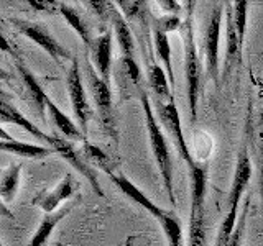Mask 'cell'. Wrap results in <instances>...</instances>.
Segmentation results:
<instances>
[{"label":"cell","mask_w":263,"mask_h":246,"mask_svg":"<svg viewBox=\"0 0 263 246\" xmlns=\"http://www.w3.org/2000/svg\"><path fill=\"white\" fill-rule=\"evenodd\" d=\"M0 118H2V123H13V125H18L25 131H28L30 135L41 139V141H45V143L51 141V136L43 133V131H41L36 125H33L27 117H23V115L18 112V109L13 107L7 98H4L2 104H0Z\"/></svg>","instance_id":"cell-17"},{"label":"cell","mask_w":263,"mask_h":246,"mask_svg":"<svg viewBox=\"0 0 263 246\" xmlns=\"http://www.w3.org/2000/svg\"><path fill=\"white\" fill-rule=\"evenodd\" d=\"M90 59H92L97 74L105 84L110 86V71H112V33L104 31L102 35L92 39L89 46Z\"/></svg>","instance_id":"cell-13"},{"label":"cell","mask_w":263,"mask_h":246,"mask_svg":"<svg viewBox=\"0 0 263 246\" xmlns=\"http://www.w3.org/2000/svg\"><path fill=\"white\" fill-rule=\"evenodd\" d=\"M123 243H125V241H123ZM123 243H119V244H117V246H123Z\"/></svg>","instance_id":"cell-37"},{"label":"cell","mask_w":263,"mask_h":246,"mask_svg":"<svg viewBox=\"0 0 263 246\" xmlns=\"http://www.w3.org/2000/svg\"><path fill=\"white\" fill-rule=\"evenodd\" d=\"M234 5V23L238 33V39H240V46L243 48L245 41V28H247V0H235L232 2Z\"/></svg>","instance_id":"cell-30"},{"label":"cell","mask_w":263,"mask_h":246,"mask_svg":"<svg viewBox=\"0 0 263 246\" xmlns=\"http://www.w3.org/2000/svg\"><path fill=\"white\" fill-rule=\"evenodd\" d=\"M86 77H87L89 90L94 97V104L97 107L99 118H101V123L104 125L105 133L112 138V141L115 143V146H117L119 145V128H117V120H115L110 86L105 84V82L101 79V76L94 72L90 59H86Z\"/></svg>","instance_id":"cell-5"},{"label":"cell","mask_w":263,"mask_h":246,"mask_svg":"<svg viewBox=\"0 0 263 246\" xmlns=\"http://www.w3.org/2000/svg\"><path fill=\"white\" fill-rule=\"evenodd\" d=\"M250 177H252V161H250L249 148H247V145H243L242 150L238 151V156H237V164H235L232 186H230V192H229V197H227L229 209L238 207V203H240V199H242V195L245 192V189L250 182Z\"/></svg>","instance_id":"cell-11"},{"label":"cell","mask_w":263,"mask_h":246,"mask_svg":"<svg viewBox=\"0 0 263 246\" xmlns=\"http://www.w3.org/2000/svg\"><path fill=\"white\" fill-rule=\"evenodd\" d=\"M226 33H227V41H226V63H224V72H222V79L227 80L230 69L234 68V64L240 66L242 59V46L240 39H238V33L234 23V5L232 2H226Z\"/></svg>","instance_id":"cell-14"},{"label":"cell","mask_w":263,"mask_h":246,"mask_svg":"<svg viewBox=\"0 0 263 246\" xmlns=\"http://www.w3.org/2000/svg\"><path fill=\"white\" fill-rule=\"evenodd\" d=\"M237 212H238V207L229 209L226 218L222 220V223H220L219 233H217V238H216V244H214V246H229L230 236H232L234 228L237 225V218H238Z\"/></svg>","instance_id":"cell-28"},{"label":"cell","mask_w":263,"mask_h":246,"mask_svg":"<svg viewBox=\"0 0 263 246\" xmlns=\"http://www.w3.org/2000/svg\"><path fill=\"white\" fill-rule=\"evenodd\" d=\"M28 4L35 8L36 12H46V13H54L56 10H60L58 2H51V0H28Z\"/></svg>","instance_id":"cell-34"},{"label":"cell","mask_w":263,"mask_h":246,"mask_svg":"<svg viewBox=\"0 0 263 246\" xmlns=\"http://www.w3.org/2000/svg\"><path fill=\"white\" fill-rule=\"evenodd\" d=\"M153 48L156 51V56L164 64V71H166L170 77V84L175 87V72H173V64H171V46H170L168 33L161 31L156 27H153Z\"/></svg>","instance_id":"cell-23"},{"label":"cell","mask_w":263,"mask_h":246,"mask_svg":"<svg viewBox=\"0 0 263 246\" xmlns=\"http://www.w3.org/2000/svg\"><path fill=\"white\" fill-rule=\"evenodd\" d=\"M255 148H257V158H258V171H260V195H261V205H263V107L258 113L257 127H255Z\"/></svg>","instance_id":"cell-29"},{"label":"cell","mask_w":263,"mask_h":246,"mask_svg":"<svg viewBox=\"0 0 263 246\" xmlns=\"http://www.w3.org/2000/svg\"><path fill=\"white\" fill-rule=\"evenodd\" d=\"M249 203H250V197L247 195L243 202V210L240 213V217L237 218V225L234 228L232 236H230L229 246H242V240L245 235V225H247V213H249Z\"/></svg>","instance_id":"cell-31"},{"label":"cell","mask_w":263,"mask_h":246,"mask_svg":"<svg viewBox=\"0 0 263 246\" xmlns=\"http://www.w3.org/2000/svg\"><path fill=\"white\" fill-rule=\"evenodd\" d=\"M158 5L164 12H168V15H178L181 10V5H179V2H176V0H160Z\"/></svg>","instance_id":"cell-35"},{"label":"cell","mask_w":263,"mask_h":246,"mask_svg":"<svg viewBox=\"0 0 263 246\" xmlns=\"http://www.w3.org/2000/svg\"><path fill=\"white\" fill-rule=\"evenodd\" d=\"M170 77L166 71H163L158 64L155 63L153 54L150 53V59H148V84L153 89V92L161 102H170L171 98H175L171 94Z\"/></svg>","instance_id":"cell-19"},{"label":"cell","mask_w":263,"mask_h":246,"mask_svg":"<svg viewBox=\"0 0 263 246\" xmlns=\"http://www.w3.org/2000/svg\"><path fill=\"white\" fill-rule=\"evenodd\" d=\"M112 27L115 31V36H117V41L120 45V51L122 56L125 57H134V36H132V30L128 28V23L125 20V16L120 15L119 10H115L112 15Z\"/></svg>","instance_id":"cell-21"},{"label":"cell","mask_w":263,"mask_h":246,"mask_svg":"<svg viewBox=\"0 0 263 246\" xmlns=\"http://www.w3.org/2000/svg\"><path fill=\"white\" fill-rule=\"evenodd\" d=\"M158 107V115H160V121L170 131V135L176 139L178 150L181 153V158H183L189 166H193L194 159L191 158V153H189V148L186 145V138L183 135V127H181V120H179V113H178V107L175 104V98H171L170 102H161L158 100L156 104Z\"/></svg>","instance_id":"cell-10"},{"label":"cell","mask_w":263,"mask_h":246,"mask_svg":"<svg viewBox=\"0 0 263 246\" xmlns=\"http://www.w3.org/2000/svg\"><path fill=\"white\" fill-rule=\"evenodd\" d=\"M10 23L22 33V35L30 38L31 41H35L41 49H45L60 66L63 59H71V53L51 35V31H49L43 23L28 22L22 18H10Z\"/></svg>","instance_id":"cell-6"},{"label":"cell","mask_w":263,"mask_h":246,"mask_svg":"<svg viewBox=\"0 0 263 246\" xmlns=\"http://www.w3.org/2000/svg\"><path fill=\"white\" fill-rule=\"evenodd\" d=\"M191 176V215H189V244L205 246V166L196 162L189 166Z\"/></svg>","instance_id":"cell-4"},{"label":"cell","mask_w":263,"mask_h":246,"mask_svg":"<svg viewBox=\"0 0 263 246\" xmlns=\"http://www.w3.org/2000/svg\"><path fill=\"white\" fill-rule=\"evenodd\" d=\"M66 84H68L72 112L76 115L78 125L81 127L82 133L86 135L87 123L92 118V109H90L89 100L86 97V90H84V86H82V77H81V66L76 57H72L71 68L68 71V77H66Z\"/></svg>","instance_id":"cell-7"},{"label":"cell","mask_w":263,"mask_h":246,"mask_svg":"<svg viewBox=\"0 0 263 246\" xmlns=\"http://www.w3.org/2000/svg\"><path fill=\"white\" fill-rule=\"evenodd\" d=\"M110 180L120 189V192H123L134 202L140 203L146 212H150L156 218V221L161 225L163 233L168 240V246H183V230H181V223L175 213L164 210V209L158 207L156 203H153L134 182H130L125 176L112 174Z\"/></svg>","instance_id":"cell-2"},{"label":"cell","mask_w":263,"mask_h":246,"mask_svg":"<svg viewBox=\"0 0 263 246\" xmlns=\"http://www.w3.org/2000/svg\"><path fill=\"white\" fill-rule=\"evenodd\" d=\"M87 5L92 8L94 13L101 20H110L114 12L117 10V7H114L112 2H105V0H90V2H87Z\"/></svg>","instance_id":"cell-32"},{"label":"cell","mask_w":263,"mask_h":246,"mask_svg":"<svg viewBox=\"0 0 263 246\" xmlns=\"http://www.w3.org/2000/svg\"><path fill=\"white\" fill-rule=\"evenodd\" d=\"M2 135V151L10 153L15 156H20V158H28V159H43L46 156L53 154L54 150L53 148H46V146H38V145H31V143H23V141H16L12 139L7 135V131L2 130L0 131Z\"/></svg>","instance_id":"cell-16"},{"label":"cell","mask_w":263,"mask_h":246,"mask_svg":"<svg viewBox=\"0 0 263 246\" xmlns=\"http://www.w3.org/2000/svg\"><path fill=\"white\" fill-rule=\"evenodd\" d=\"M72 207H74V203H69V205H66V207H63L61 210H58V212L45 213V217L41 218V223H40L38 230L35 232V235H33L28 246H46L48 244V238L51 236L53 230L72 210Z\"/></svg>","instance_id":"cell-18"},{"label":"cell","mask_w":263,"mask_h":246,"mask_svg":"<svg viewBox=\"0 0 263 246\" xmlns=\"http://www.w3.org/2000/svg\"><path fill=\"white\" fill-rule=\"evenodd\" d=\"M194 2H187V16L184 22V72L187 82V104L191 123L197 120V102L201 94V63L197 56L194 30H193V10Z\"/></svg>","instance_id":"cell-3"},{"label":"cell","mask_w":263,"mask_h":246,"mask_svg":"<svg viewBox=\"0 0 263 246\" xmlns=\"http://www.w3.org/2000/svg\"><path fill=\"white\" fill-rule=\"evenodd\" d=\"M140 104H142V109L145 112V123H146V130H148V138H150V146H152V153L153 158L156 161V166L163 177V186L164 191H166L170 202L173 203V207H176V195H175V186H173V164H171V154H170V148L166 139L163 136V131L156 121L155 112L152 109L150 98L148 94L142 89L140 90Z\"/></svg>","instance_id":"cell-1"},{"label":"cell","mask_w":263,"mask_h":246,"mask_svg":"<svg viewBox=\"0 0 263 246\" xmlns=\"http://www.w3.org/2000/svg\"><path fill=\"white\" fill-rule=\"evenodd\" d=\"M179 25H181V20H179L178 15H164V16H161V18L155 20L153 27L160 28L164 33H170L173 30H178Z\"/></svg>","instance_id":"cell-33"},{"label":"cell","mask_w":263,"mask_h":246,"mask_svg":"<svg viewBox=\"0 0 263 246\" xmlns=\"http://www.w3.org/2000/svg\"><path fill=\"white\" fill-rule=\"evenodd\" d=\"M15 66H16V71L20 72L22 80L25 84V89L31 98L33 105H35V110L38 112V115L41 117V120H45V109H48V95L45 94L43 87L40 86V82L36 80V77L33 76L31 71L23 64V61L20 59L18 56H15Z\"/></svg>","instance_id":"cell-15"},{"label":"cell","mask_w":263,"mask_h":246,"mask_svg":"<svg viewBox=\"0 0 263 246\" xmlns=\"http://www.w3.org/2000/svg\"><path fill=\"white\" fill-rule=\"evenodd\" d=\"M20 174H22V164H10L2 172V180H0V195L5 203H10L20 186Z\"/></svg>","instance_id":"cell-24"},{"label":"cell","mask_w":263,"mask_h":246,"mask_svg":"<svg viewBox=\"0 0 263 246\" xmlns=\"http://www.w3.org/2000/svg\"><path fill=\"white\" fill-rule=\"evenodd\" d=\"M48 112L49 115H51V118L54 121V125L58 127V130L61 131V133L68 138V139H76V141H79V139H82V141H86V135L82 133L81 128H78V125L74 123L68 115H64L60 107H58L51 98H48Z\"/></svg>","instance_id":"cell-20"},{"label":"cell","mask_w":263,"mask_h":246,"mask_svg":"<svg viewBox=\"0 0 263 246\" xmlns=\"http://www.w3.org/2000/svg\"><path fill=\"white\" fill-rule=\"evenodd\" d=\"M81 151H82V154H84L86 161L90 164V166L101 168L109 176H112L114 169L119 166V161H115L112 156H109L105 151H102L101 148L96 146V145H90V143L84 141Z\"/></svg>","instance_id":"cell-22"},{"label":"cell","mask_w":263,"mask_h":246,"mask_svg":"<svg viewBox=\"0 0 263 246\" xmlns=\"http://www.w3.org/2000/svg\"><path fill=\"white\" fill-rule=\"evenodd\" d=\"M137 246H150V244H148V243H146V244H137Z\"/></svg>","instance_id":"cell-36"},{"label":"cell","mask_w":263,"mask_h":246,"mask_svg":"<svg viewBox=\"0 0 263 246\" xmlns=\"http://www.w3.org/2000/svg\"><path fill=\"white\" fill-rule=\"evenodd\" d=\"M48 145H49V148H53L56 154H60L64 161H68L82 177L87 179V182L90 184V187L94 189V192L99 197H104L102 187H101V184H99V179L96 176V172H94L92 166L86 161L84 154H82L81 150H78L69 139H63V138H56V136H51V141H49Z\"/></svg>","instance_id":"cell-9"},{"label":"cell","mask_w":263,"mask_h":246,"mask_svg":"<svg viewBox=\"0 0 263 246\" xmlns=\"http://www.w3.org/2000/svg\"><path fill=\"white\" fill-rule=\"evenodd\" d=\"M76 189H78V180L71 174H66L54 189L38 194L35 199H33V205H38L45 213H53L60 207L61 202L71 199L74 192H76Z\"/></svg>","instance_id":"cell-12"},{"label":"cell","mask_w":263,"mask_h":246,"mask_svg":"<svg viewBox=\"0 0 263 246\" xmlns=\"http://www.w3.org/2000/svg\"><path fill=\"white\" fill-rule=\"evenodd\" d=\"M117 5L123 12L125 20L145 23L146 13H148V8H146L148 4L146 2H140V0H135V2H134V0H120V2H117Z\"/></svg>","instance_id":"cell-27"},{"label":"cell","mask_w":263,"mask_h":246,"mask_svg":"<svg viewBox=\"0 0 263 246\" xmlns=\"http://www.w3.org/2000/svg\"><path fill=\"white\" fill-rule=\"evenodd\" d=\"M60 12H61V15L66 18V22H68L71 27L76 30V33L79 35V38L82 39V43H84L87 48L90 46V43H92V36H90V33H89V28H87V25H86V22L82 20V16L79 15V12L76 10L74 7H71V5H68V4H64V2H61V5H60Z\"/></svg>","instance_id":"cell-25"},{"label":"cell","mask_w":263,"mask_h":246,"mask_svg":"<svg viewBox=\"0 0 263 246\" xmlns=\"http://www.w3.org/2000/svg\"><path fill=\"white\" fill-rule=\"evenodd\" d=\"M140 77V68L134 57L122 56L119 61V84L122 86V90L123 87H138Z\"/></svg>","instance_id":"cell-26"},{"label":"cell","mask_w":263,"mask_h":246,"mask_svg":"<svg viewBox=\"0 0 263 246\" xmlns=\"http://www.w3.org/2000/svg\"><path fill=\"white\" fill-rule=\"evenodd\" d=\"M226 4H214V8L209 15L208 28H205V69L209 77L216 82L219 87V38H220V23L222 13H224Z\"/></svg>","instance_id":"cell-8"}]
</instances>
